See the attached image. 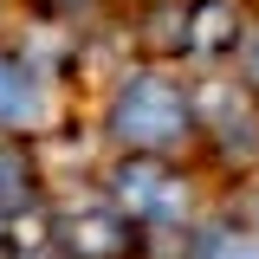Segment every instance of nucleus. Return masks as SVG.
I'll return each instance as SVG.
<instances>
[{
    "label": "nucleus",
    "instance_id": "obj_1",
    "mask_svg": "<svg viewBox=\"0 0 259 259\" xmlns=\"http://www.w3.org/2000/svg\"><path fill=\"white\" fill-rule=\"evenodd\" d=\"M104 130L123 143L130 156H162V149L188 143L194 104H188V91H182L168 71H130L123 84H117V97H110Z\"/></svg>",
    "mask_w": 259,
    "mask_h": 259
},
{
    "label": "nucleus",
    "instance_id": "obj_2",
    "mask_svg": "<svg viewBox=\"0 0 259 259\" xmlns=\"http://www.w3.org/2000/svg\"><path fill=\"white\" fill-rule=\"evenodd\" d=\"M110 201L130 227H175L188 214V182L175 168H162L156 156H130L110 175Z\"/></svg>",
    "mask_w": 259,
    "mask_h": 259
},
{
    "label": "nucleus",
    "instance_id": "obj_3",
    "mask_svg": "<svg viewBox=\"0 0 259 259\" xmlns=\"http://www.w3.org/2000/svg\"><path fill=\"white\" fill-rule=\"evenodd\" d=\"M46 123V84L26 59H0V130Z\"/></svg>",
    "mask_w": 259,
    "mask_h": 259
},
{
    "label": "nucleus",
    "instance_id": "obj_4",
    "mask_svg": "<svg viewBox=\"0 0 259 259\" xmlns=\"http://www.w3.org/2000/svg\"><path fill=\"white\" fill-rule=\"evenodd\" d=\"M65 233H71L78 259H123L130 253V221L123 214H78Z\"/></svg>",
    "mask_w": 259,
    "mask_h": 259
},
{
    "label": "nucleus",
    "instance_id": "obj_5",
    "mask_svg": "<svg viewBox=\"0 0 259 259\" xmlns=\"http://www.w3.org/2000/svg\"><path fill=\"white\" fill-rule=\"evenodd\" d=\"M194 20H201V32H194V46H201V52H221V46H227V7L214 0V7H201Z\"/></svg>",
    "mask_w": 259,
    "mask_h": 259
},
{
    "label": "nucleus",
    "instance_id": "obj_6",
    "mask_svg": "<svg viewBox=\"0 0 259 259\" xmlns=\"http://www.w3.org/2000/svg\"><path fill=\"white\" fill-rule=\"evenodd\" d=\"M207 259H259V240L253 233H214L207 240Z\"/></svg>",
    "mask_w": 259,
    "mask_h": 259
},
{
    "label": "nucleus",
    "instance_id": "obj_7",
    "mask_svg": "<svg viewBox=\"0 0 259 259\" xmlns=\"http://www.w3.org/2000/svg\"><path fill=\"white\" fill-rule=\"evenodd\" d=\"M246 78L259 84V39H253V52H246Z\"/></svg>",
    "mask_w": 259,
    "mask_h": 259
},
{
    "label": "nucleus",
    "instance_id": "obj_8",
    "mask_svg": "<svg viewBox=\"0 0 259 259\" xmlns=\"http://www.w3.org/2000/svg\"><path fill=\"white\" fill-rule=\"evenodd\" d=\"M59 7H65V0H59Z\"/></svg>",
    "mask_w": 259,
    "mask_h": 259
}]
</instances>
